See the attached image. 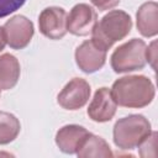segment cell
I'll use <instances>...</instances> for the list:
<instances>
[{"mask_svg": "<svg viewBox=\"0 0 158 158\" xmlns=\"http://www.w3.org/2000/svg\"><path fill=\"white\" fill-rule=\"evenodd\" d=\"M111 94L117 105L141 109L153 101L156 89L152 80L146 75H126L114 81Z\"/></svg>", "mask_w": 158, "mask_h": 158, "instance_id": "obj_1", "label": "cell"}, {"mask_svg": "<svg viewBox=\"0 0 158 158\" xmlns=\"http://www.w3.org/2000/svg\"><path fill=\"white\" fill-rule=\"evenodd\" d=\"M131 30V16L122 10H111L99 22H96L91 31V40L98 47L107 52L115 42L123 40Z\"/></svg>", "mask_w": 158, "mask_h": 158, "instance_id": "obj_2", "label": "cell"}, {"mask_svg": "<svg viewBox=\"0 0 158 158\" xmlns=\"http://www.w3.org/2000/svg\"><path fill=\"white\" fill-rule=\"evenodd\" d=\"M152 132L151 122L143 115L132 114L116 121L112 131L114 143L121 149L136 148Z\"/></svg>", "mask_w": 158, "mask_h": 158, "instance_id": "obj_3", "label": "cell"}, {"mask_svg": "<svg viewBox=\"0 0 158 158\" xmlns=\"http://www.w3.org/2000/svg\"><path fill=\"white\" fill-rule=\"evenodd\" d=\"M146 48L144 41L139 38H132L118 46L111 54V68L115 73H128L143 69L147 63Z\"/></svg>", "mask_w": 158, "mask_h": 158, "instance_id": "obj_4", "label": "cell"}, {"mask_svg": "<svg viewBox=\"0 0 158 158\" xmlns=\"http://www.w3.org/2000/svg\"><path fill=\"white\" fill-rule=\"evenodd\" d=\"M2 28L6 43L14 49H22L27 47L35 33L32 21L23 15H15L10 17Z\"/></svg>", "mask_w": 158, "mask_h": 158, "instance_id": "obj_5", "label": "cell"}, {"mask_svg": "<svg viewBox=\"0 0 158 158\" xmlns=\"http://www.w3.org/2000/svg\"><path fill=\"white\" fill-rule=\"evenodd\" d=\"M90 85L83 78H73L57 96V102L65 110L75 111L81 109L90 99Z\"/></svg>", "mask_w": 158, "mask_h": 158, "instance_id": "obj_6", "label": "cell"}, {"mask_svg": "<svg viewBox=\"0 0 158 158\" xmlns=\"http://www.w3.org/2000/svg\"><path fill=\"white\" fill-rule=\"evenodd\" d=\"M40 32L49 40H60L67 31V12L63 7L49 6L42 10L38 16Z\"/></svg>", "mask_w": 158, "mask_h": 158, "instance_id": "obj_7", "label": "cell"}, {"mask_svg": "<svg viewBox=\"0 0 158 158\" xmlns=\"http://www.w3.org/2000/svg\"><path fill=\"white\" fill-rule=\"evenodd\" d=\"M98 22V14L88 4H77L67 15V31L74 36H88Z\"/></svg>", "mask_w": 158, "mask_h": 158, "instance_id": "obj_8", "label": "cell"}, {"mask_svg": "<svg viewBox=\"0 0 158 158\" xmlns=\"http://www.w3.org/2000/svg\"><path fill=\"white\" fill-rule=\"evenodd\" d=\"M106 51L98 47L93 40L84 41L75 49V63L79 69L86 74L100 70L106 62Z\"/></svg>", "mask_w": 158, "mask_h": 158, "instance_id": "obj_9", "label": "cell"}, {"mask_svg": "<svg viewBox=\"0 0 158 158\" xmlns=\"http://www.w3.org/2000/svg\"><path fill=\"white\" fill-rule=\"evenodd\" d=\"M116 109L117 104L111 94V89L102 86L95 91L86 112L89 118L95 122H107L115 116Z\"/></svg>", "mask_w": 158, "mask_h": 158, "instance_id": "obj_10", "label": "cell"}, {"mask_svg": "<svg viewBox=\"0 0 158 158\" xmlns=\"http://www.w3.org/2000/svg\"><path fill=\"white\" fill-rule=\"evenodd\" d=\"M90 132L79 125H65L56 133V144L63 153L74 154L78 152L81 142Z\"/></svg>", "mask_w": 158, "mask_h": 158, "instance_id": "obj_11", "label": "cell"}, {"mask_svg": "<svg viewBox=\"0 0 158 158\" xmlns=\"http://www.w3.org/2000/svg\"><path fill=\"white\" fill-rule=\"evenodd\" d=\"M136 25L143 37H154L158 33V4L148 1L142 4L136 14Z\"/></svg>", "mask_w": 158, "mask_h": 158, "instance_id": "obj_12", "label": "cell"}, {"mask_svg": "<svg viewBox=\"0 0 158 158\" xmlns=\"http://www.w3.org/2000/svg\"><path fill=\"white\" fill-rule=\"evenodd\" d=\"M79 158H110L114 156L109 143L100 136L89 133L81 142L78 152L75 153Z\"/></svg>", "mask_w": 158, "mask_h": 158, "instance_id": "obj_13", "label": "cell"}, {"mask_svg": "<svg viewBox=\"0 0 158 158\" xmlns=\"http://www.w3.org/2000/svg\"><path fill=\"white\" fill-rule=\"evenodd\" d=\"M20 63L19 59L10 53L0 56V90L12 89L20 79Z\"/></svg>", "mask_w": 158, "mask_h": 158, "instance_id": "obj_14", "label": "cell"}, {"mask_svg": "<svg viewBox=\"0 0 158 158\" xmlns=\"http://www.w3.org/2000/svg\"><path fill=\"white\" fill-rule=\"evenodd\" d=\"M19 118L10 112L0 111V144H9L20 133Z\"/></svg>", "mask_w": 158, "mask_h": 158, "instance_id": "obj_15", "label": "cell"}, {"mask_svg": "<svg viewBox=\"0 0 158 158\" xmlns=\"http://www.w3.org/2000/svg\"><path fill=\"white\" fill-rule=\"evenodd\" d=\"M157 139L158 133L157 131H152L137 147H138V154L143 158H156L157 157Z\"/></svg>", "mask_w": 158, "mask_h": 158, "instance_id": "obj_16", "label": "cell"}, {"mask_svg": "<svg viewBox=\"0 0 158 158\" xmlns=\"http://www.w3.org/2000/svg\"><path fill=\"white\" fill-rule=\"evenodd\" d=\"M25 2L26 0H0V19L15 12Z\"/></svg>", "mask_w": 158, "mask_h": 158, "instance_id": "obj_17", "label": "cell"}, {"mask_svg": "<svg viewBox=\"0 0 158 158\" xmlns=\"http://www.w3.org/2000/svg\"><path fill=\"white\" fill-rule=\"evenodd\" d=\"M146 60L151 64V67L156 70V60H157V42L153 41L146 48Z\"/></svg>", "mask_w": 158, "mask_h": 158, "instance_id": "obj_18", "label": "cell"}, {"mask_svg": "<svg viewBox=\"0 0 158 158\" xmlns=\"http://www.w3.org/2000/svg\"><path fill=\"white\" fill-rule=\"evenodd\" d=\"M90 1L99 11L110 10V9L115 7L116 5H118V2H120V0H90Z\"/></svg>", "mask_w": 158, "mask_h": 158, "instance_id": "obj_19", "label": "cell"}, {"mask_svg": "<svg viewBox=\"0 0 158 158\" xmlns=\"http://www.w3.org/2000/svg\"><path fill=\"white\" fill-rule=\"evenodd\" d=\"M6 46V40H5V35H4V28L0 26V52L5 48Z\"/></svg>", "mask_w": 158, "mask_h": 158, "instance_id": "obj_20", "label": "cell"}]
</instances>
